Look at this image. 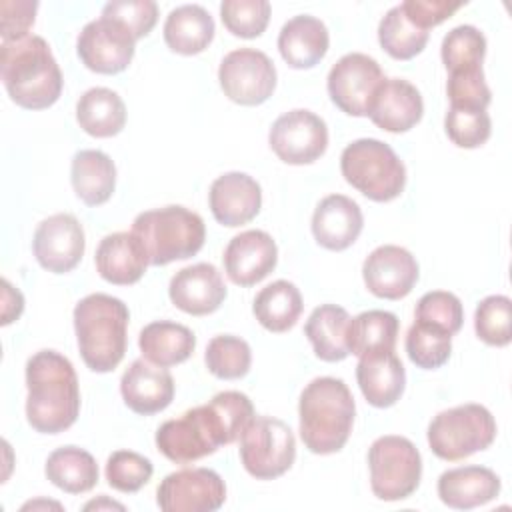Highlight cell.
<instances>
[{
    "instance_id": "1",
    "label": "cell",
    "mask_w": 512,
    "mask_h": 512,
    "mask_svg": "<svg viewBox=\"0 0 512 512\" xmlns=\"http://www.w3.org/2000/svg\"><path fill=\"white\" fill-rule=\"evenodd\" d=\"M254 418L250 398L238 390L218 392L208 404L166 420L156 430L158 450L176 464H190L222 444H232Z\"/></svg>"
},
{
    "instance_id": "2",
    "label": "cell",
    "mask_w": 512,
    "mask_h": 512,
    "mask_svg": "<svg viewBox=\"0 0 512 512\" xmlns=\"http://www.w3.org/2000/svg\"><path fill=\"white\" fill-rule=\"evenodd\" d=\"M26 418L42 434L68 430L80 414V388L72 362L56 350H40L26 362Z\"/></svg>"
},
{
    "instance_id": "3",
    "label": "cell",
    "mask_w": 512,
    "mask_h": 512,
    "mask_svg": "<svg viewBox=\"0 0 512 512\" xmlns=\"http://www.w3.org/2000/svg\"><path fill=\"white\" fill-rule=\"evenodd\" d=\"M0 76L8 96L22 108L42 110L62 94V72L42 36L28 34L0 46Z\"/></svg>"
},
{
    "instance_id": "4",
    "label": "cell",
    "mask_w": 512,
    "mask_h": 512,
    "mask_svg": "<svg viewBox=\"0 0 512 512\" xmlns=\"http://www.w3.org/2000/svg\"><path fill=\"white\" fill-rule=\"evenodd\" d=\"M356 404L344 380L314 378L300 394V438L314 454H334L344 448L352 432Z\"/></svg>"
},
{
    "instance_id": "5",
    "label": "cell",
    "mask_w": 512,
    "mask_h": 512,
    "mask_svg": "<svg viewBox=\"0 0 512 512\" xmlns=\"http://www.w3.org/2000/svg\"><path fill=\"white\" fill-rule=\"evenodd\" d=\"M128 306L110 294H88L74 308V330L84 364L92 372L114 370L126 352Z\"/></svg>"
},
{
    "instance_id": "6",
    "label": "cell",
    "mask_w": 512,
    "mask_h": 512,
    "mask_svg": "<svg viewBox=\"0 0 512 512\" xmlns=\"http://www.w3.org/2000/svg\"><path fill=\"white\" fill-rule=\"evenodd\" d=\"M132 232L142 242L152 266L194 256L206 238L204 220L184 206H164L138 214Z\"/></svg>"
},
{
    "instance_id": "7",
    "label": "cell",
    "mask_w": 512,
    "mask_h": 512,
    "mask_svg": "<svg viewBox=\"0 0 512 512\" xmlns=\"http://www.w3.org/2000/svg\"><path fill=\"white\" fill-rule=\"evenodd\" d=\"M340 170L350 186L374 202H390L406 186L402 160L386 142L376 138L350 142L342 150Z\"/></svg>"
},
{
    "instance_id": "8",
    "label": "cell",
    "mask_w": 512,
    "mask_h": 512,
    "mask_svg": "<svg viewBox=\"0 0 512 512\" xmlns=\"http://www.w3.org/2000/svg\"><path fill=\"white\" fill-rule=\"evenodd\" d=\"M496 438V420L480 404H460L438 412L428 426L430 450L448 462L486 450Z\"/></svg>"
},
{
    "instance_id": "9",
    "label": "cell",
    "mask_w": 512,
    "mask_h": 512,
    "mask_svg": "<svg viewBox=\"0 0 512 512\" xmlns=\"http://www.w3.org/2000/svg\"><path fill=\"white\" fill-rule=\"evenodd\" d=\"M370 488L376 498L396 502L408 498L420 484L422 458L404 436H380L368 450Z\"/></svg>"
},
{
    "instance_id": "10",
    "label": "cell",
    "mask_w": 512,
    "mask_h": 512,
    "mask_svg": "<svg viewBox=\"0 0 512 512\" xmlns=\"http://www.w3.org/2000/svg\"><path fill=\"white\" fill-rule=\"evenodd\" d=\"M296 458V440L290 426L272 416H254L240 434V460L258 480L282 476Z\"/></svg>"
},
{
    "instance_id": "11",
    "label": "cell",
    "mask_w": 512,
    "mask_h": 512,
    "mask_svg": "<svg viewBox=\"0 0 512 512\" xmlns=\"http://www.w3.org/2000/svg\"><path fill=\"white\" fill-rule=\"evenodd\" d=\"M218 80L232 102L258 106L266 102L276 88V68L262 50L238 48L222 58Z\"/></svg>"
},
{
    "instance_id": "12",
    "label": "cell",
    "mask_w": 512,
    "mask_h": 512,
    "mask_svg": "<svg viewBox=\"0 0 512 512\" xmlns=\"http://www.w3.org/2000/svg\"><path fill=\"white\" fill-rule=\"evenodd\" d=\"M136 48V38L118 20L100 16L88 22L76 40L82 64L98 74H118L128 68Z\"/></svg>"
},
{
    "instance_id": "13",
    "label": "cell",
    "mask_w": 512,
    "mask_h": 512,
    "mask_svg": "<svg viewBox=\"0 0 512 512\" xmlns=\"http://www.w3.org/2000/svg\"><path fill=\"white\" fill-rule=\"evenodd\" d=\"M268 144L286 164H312L326 152L328 128L318 114L296 108L274 120Z\"/></svg>"
},
{
    "instance_id": "14",
    "label": "cell",
    "mask_w": 512,
    "mask_h": 512,
    "mask_svg": "<svg viewBox=\"0 0 512 512\" xmlns=\"http://www.w3.org/2000/svg\"><path fill=\"white\" fill-rule=\"evenodd\" d=\"M224 500L226 484L210 468H182L172 472L156 490V502L164 512H214Z\"/></svg>"
},
{
    "instance_id": "15",
    "label": "cell",
    "mask_w": 512,
    "mask_h": 512,
    "mask_svg": "<svg viewBox=\"0 0 512 512\" xmlns=\"http://www.w3.org/2000/svg\"><path fill=\"white\" fill-rule=\"evenodd\" d=\"M386 76L380 64L362 52L344 54L328 72L330 100L350 116H368V106Z\"/></svg>"
},
{
    "instance_id": "16",
    "label": "cell",
    "mask_w": 512,
    "mask_h": 512,
    "mask_svg": "<svg viewBox=\"0 0 512 512\" xmlns=\"http://www.w3.org/2000/svg\"><path fill=\"white\" fill-rule=\"evenodd\" d=\"M38 264L54 274H64L80 262L86 240L84 228L72 214H54L42 220L32 240Z\"/></svg>"
},
{
    "instance_id": "17",
    "label": "cell",
    "mask_w": 512,
    "mask_h": 512,
    "mask_svg": "<svg viewBox=\"0 0 512 512\" xmlns=\"http://www.w3.org/2000/svg\"><path fill=\"white\" fill-rule=\"evenodd\" d=\"M362 276L374 296L400 300L412 292L418 280V262L406 248L384 244L366 256Z\"/></svg>"
},
{
    "instance_id": "18",
    "label": "cell",
    "mask_w": 512,
    "mask_h": 512,
    "mask_svg": "<svg viewBox=\"0 0 512 512\" xmlns=\"http://www.w3.org/2000/svg\"><path fill=\"white\" fill-rule=\"evenodd\" d=\"M226 276L238 286H252L264 280L278 262V248L264 230H246L236 234L224 250Z\"/></svg>"
},
{
    "instance_id": "19",
    "label": "cell",
    "mask_w": 512,
    "mask_h": 512,
    "mask_svg": "<svg viewBox=\"0 0 512 512\" xmlns=\"http://www.w3.org/2000/svg\"><path fill=\"white\" fill-rule=\"evenodd\" d=\"M168 296L178 310L192 316H204L220 308L226 298V284L214 264L198 262L172 276Z\"/></svg>"
},
{
    "instance_id": "20",
    "label": "cell",
    "mask_w": 512,
    "mask_h": 512,
    "mask_svg": "<svg viewBox=\"0 0 512 512\" xmlns=\"http://www.w3.org/2000/svg\"><path fill=\"white\" fill-rule=\"evenodd\" d=\"M424 102L418 88L404 78H384L368 106L370 120L386 132H406L420 122Z\"/></svg>"
},
{
    "instance_id": "21",
    "label": "cell",
    "mask_w": 512,
    "mask_h": 512,
    "mask_svg": "<svg viewBox=\"0 0 512 512\" xmlns=\"http://www.w3.org/2000/svg\"><path fill=\"white\" fill-rule=\"evenodd\" d=\"M208 202L216 222L234 228L250 222L260 212L262 190L252 176L226 172L212 182Z\"/></svg>"
},
{
    "instance_id": "22",
    "label": "cell",
    "mask_w": 512,
    "mask_h": 512,
    "mask_svg": "<svg viewBox=\"0 0 512 512\" xmlns=\"http://www.w3.org/2000/svg\"><path fill=\"white\" fill-rule=\"evenodd\" d=\"M120 392L132 412L150 416L170 406L174 398V378L166 368L140 358L122 374Z\"/></svg>"
},
{
    "instance_id": "23",
    "label": "cell",
    "mask_w": 512,
    "mask_h": 512,
    "mask_svg": "<svg viewBox=\"0 0 512 512\" xmlns=\"http://www.w3.org/2000/svg\"><path fill=\"white\" fill-rule=\"evenodd\" d=\"M364 226L360 206L344 196L330 194L322 198L312 216V234L322 248L346 250L356 242Z\"/></svg>"
},
{
    "instance_id": "24",
    "label": "cell",
    "mask_w": 512,
    "mask_h": 512,
    "mask_svg": "<svg viewBox=\"0 0 512 512\" xmlns=\"http://www.w3.org/2000/svg\"><path fill=\"white\" fill-rule=\"evenodd\" d=\"M94 260L98 274L118 286L138 282L150 264L142 242L132 230L104 236L96 248Z\"/></svg>"
},
{
    "instance_id": "25",
    "label": "cell",
    "mask_w": 512,
    "mask_h": 512,
    "mask_svg": "<svg viewBox=\"0 0 512 512\" xmlns=\"http://www.w3.org/2000/svg\"><path fill=\"white\" fill-rule=\"evenodd\" d=\"M356 380L368 404L388 408L396 404L404 392L406 370L394 352H376L358 360Z\"/></svg>"
},
{
    "instance_id": "26",
    "label": "cell",
    "mask_w": 512,
    "mask_h": 512,
    "mask_svg": "<svg viewBox=\"0 0 512 512\" xmlns=\"http://www.w3.org/2000/svg\"><path fill=\"white\" fill-rule=\"evenodd\" d=\"M500 492V478L486 466H460L440 474L438 496L456 510H470L494 500Z\"/></svg>"
},
{
    "instance_id": "27",
    "label": "cell",
    "mask_w": 512,
    "mask_h": 512,
    "mask_svg": "<svg viewBox=\"0 0 512 512\" xmlns=\"http://www.w3.org/2000/svg\"><path fill=\"white\" fill-rule=\"evenodd\" d=\"M330 36L326 24L310 14L290 18L278 34V50L292 68H312L328 52Z\"/></svg>"
},
{
    "instance_id": "28",
    "label": "cell",
    "mask_w": 512,
    "mask_h": 512,
    "mask_svg": "<svg viewBox=\"0 0 512 512\" xmlns=\"http://www.w3.org/2000/svg\"><path fill=\"white\" fill-rule=\"evenodd\" d=\"M138 346L148 362L166 368L190 358L196 348V336L184 324L158 320L140 330Z\"/></svg>"
},
{
    "instance_id": "29",
    "label": "cell",
    "mask_w": 512,
    "mask_h": 512,
    "mask_svg": "<svg viewBox=\"0 0 512 512\" xmlns=\"http://www.w3.org/2000/svg\"><path fill=\"white\" fill-rule=\"evenodd\" d=\"M70 180L76 196L88 206H100L110 200L116 186V166L100 150H80L72 158Z\"/></svg>"
},
{
    "instance_id": "30",
    "label": "cell",
    "mask_w": 512,
    "mask_h": 512,
    "mask_svg": "<svg viewBox=\"0 0 512 512\" xmlns=\"http://www.w3.org/2000/svg\"><path fill=\"white\" fill-rule=\"evenodd\" d=\"M214 38V20L210 12L198 4H182L174 8L164 22V42L172 52L192 56L200 54Z\"/></svg>"
},
{
    "instance_id": "31",
    "label": "cell",
    "mask_w": 512,
    "mask_h": 512,
    "mask_svg": "<svg viewBox=\"0 0 512 512\" xmlns=\"http://www.w3.org/2000/svg\"><path fill=\"white\" fill-rule=\"evenodd\" d=\"M348 324L350 316L342 306L322 304L312 310L304 324V334L320 360L340 362L350 354L346 344Z\"/></svg>"
},
{
    "instance_id": "32",
    "label": "cell",
    "mask_w": 512,
    "mask_h": 512,
    "mask_svg": "<svg viewBox=\"0 0 512 512\" xmlns=\"http://www.w3.org/2000/svg\"><path fill=\"white\" fill-rule=\"evenodd\" d=\"M80 128L96 138H110L122 132L126 124V106L122 98L104 86L86 90L76 104Z\"/></svg>"
},
{
    "instance_id": "33",
    "label": "cell",
    "mask_w": 512,
    "mask_h": 512,
    "mask_svg": "<svg viewBox=\"0 0 512 512\" xmlns=\"http://www.w3.org/2000/svg\"><path fill=\"white\" fill-rule=\"evenodd\" d=\"M400 322L396 314L386 310H366L350 318L346 344L348 352L362 358L376 352H394Z\"/></svg>"
},
{
    "instance_id": "34",
    "label": "cell",
    "mask_w": 512,
    "mask_h": 512,
    "mask_svg": "<svg viewBox=\"0 0 512 512\" xmlns=\"http://www.w3.org/2000/svg\"><path fill=\"white\" fill-rule=\"evenodd\" d=\"M46 478L68 494H82L96 486L98 464L94 456L78 446L56 448L44 466Z\"/></svg>"
},
{
    "instance_id": "35",
    "label": "cell",
    "mask_w": 512,
    "mask_h": 512,
    "mask_svg": "<svg viewBox=\"0 0 512 512\" xmlns=\"http://www.w3.org/2000/svg\"><path fill=\"white\" fill-rule=\"evenodd\" d=\"M302 306V294L296 284L276 280L256 294L252 312L266 330L280 334L296 324L302 314Z\"/></svg>"
},
{
    "instance_id": "36",
    "label": "cell",
    "mask_w": 512,
    "mask_h": 512,
    "mask_svg": "<svg viewBox=\"0 0 512 512\" xmlns=\"http://www.w3.org/2000/svg\"><path fill=\"white\" fill-rule=\"evenodd\" d=\"M380 46L396 60H410L420 54L428 42V32L418 28L402 10V6L390 8L378 24Z\"/></svg>"
},
{
    "instance_id": "37",
    "label": "cell",
    "mask_w": 512,
    "mask_h": 512,
    "mask_svg": "<svg viewBox=\"0 0 512 512\" xmlns=\"http://www.w3.org/2000/svg\"><path fill=\"white\" fill-rule=\"evenodd\" d=\"M440 54L450 74L480 70L486 54V38L476 26H456L444 36Z\"/></svg>"
},
{
    "instance_id": "38",
    "label": "cell",
    "mask_w": 512,
    "mask_h": 512,
    "mask_svg": "<svg viewBox=\"0 0 512 512\" xmlns=\"http://www.w3.org/2000/svg\"><path fill=\"white\" fill-rule=\"evenodd\" d=\"M204 362L216 378L236 380L248 374L252 364V350L246 340L232 334H222L208 342Z\"/></svg>"
},
{
    "instance_id": "39",
    "label": "cell",
    "mask_w": 512,
    "mask_h": 512,
    "mask_svg": "<svg viewBox=\"0 0 512 512\" xmlns=\"http://www.w3.org/2000/svg\"><path fill=\"white\" fill-rule=\"evenodd\" d=\"M406 352H408V358L418 368H424V370L440 368L450 358L452 334L436 326L414 320V324L408 328V334H406Z\"/></svg>"
},
{
    "instance_id": "40",
    "label": "cell",
    "mask_w": 512,
    "mask_h": 512,
    "mask_svg": "<svg viewBox=\"0 0 512 512\" xmlns=\"http://www.w3.org/2000/svg\"><path fill=\"white\" fill-rule=\"evenodd\" d=\"M512 302L504 294L486 296L474 312V330L490 346H506L512 340Z\"/></svg>"
},
{
    "instance_id": "41",
    "label": "cell",
    "mask_w": 512,
    "mask_h": 512,
    "mask_svg": "<svg viewBox=\"0 0 512 512\" xmlns=\"http://www.w3.org/2000/svg\"><path fill=\"white\" fill-rule=\"evenodd\" d=\"M220 16L228 32L240 38L260 36L270 20L268 0H224L220 4Z\"/></svg>"
},
{
    "instance_id": "42",
    "label": "cell",
    "mask_w": 512,
    "mask_h": 512,
    "mask_svg": "<svg viewBox=\"0 0 512 512\" xmlns=\"http://www.w3.org/2000/svg\"><path fill=\"white\" fill-rule=\"evenodd\" d=\"M152 462L132 450H116L106 462V480L118 492H138L152 478Z\"/></svg>"
},
{
    "instance_id": "43",
    "label": "cell",
    "mask_w": 512,
    "mask_h": 512,
    "mask_svg": "<svg viewBox=\"0 0 512 512\" xmlns=\"http://www.w3.org/2000/svg\"><path fill=\"white\" fill-rule=\"evenodd\" d=\"M444 128L458 148H478L490 138L492 122L486 110L450 106L444 118Z\"/></svg>"
},
{
    "instance_id": "44",
    "label": "cell",
    "mask_w": 512,
    "mask_h": 512,
    "mask_svg": "<svg viewBox=\"0 0 512 512\" xmlns=\"http://www.w3.org/2000/svg\"><path fill=\"white\" fill-rule=\"evenodd\" d=\"M418 322L436 326L448 334H456L462 328L464 322V310L458 296L444 290H432L426 292L414 312Z\"/></svg>"
},
{
    "instance_id": "45",
    "label": "cell",
    "mask_w": 512,
    "mask_h": 512,
    "mask_svg": "<svg viewBox=\"0 0 512 512\" xmlns=\"http://www.w3.org/2000/svg\"><path fill=\"white\" fill-rule=\"evenodd\" d=\"M446 92L450 98V106H454V108L486 110L492 100V92L484 80L482 68L450 74Z\"/></svg>"
},
{
    "instance_id": "46",
    "label": "cell",
    "mask_w": 512,
    "mask_h": 512,
    "mask_svg": "<svg viewBox=\"0 0 512 512\" xmlns=\"http://www.w3.org/2000/svg\"><path fill=\"white\" fill-rule=\"evenodd\" d=\"M102 16L122 22L138 40L154 28L158 20V6L152 0H112L102 8Z\"/></svg>"
},
{
    "instance_id": "47",
    "label": "cell",
    "mask_w": 512,
    "mask_h": 512,
    "mask_svg": "<svg viewBox=\"0 0 512 512\" xmlns=\"http://www.w3.org/2000/svg\"><path fill=\"white\" fill-rule=\"evenodd\" d=\"M38 2L36 0H2L0 14H2V28L0 34L4 40H16L28 36L30 26L34 24Z\"/></svg>"
},
{
    "instance_id": "48",
    "label": "cell",
    "mask_w": 512,
    "mask_h": 512,
    "mask_svg": "<svg viewBox=\"0 0 512 512\" xmlns=\"http://www.w3.org/2000/svg\"><path fill=\"white\" fill-rule=\"evenodd\" d=\"M404 14L422 30H430L450 18L464 2H448V0H406L400 4Z\"/></svg>"
},
{
    "instance_id": "49",
    "label": "cell",
    "mask_w": 512,
    "mask_h": 512,
    "mask_svg": "<svg viewBox=\"0 0 512 512\" xmlns=\"http://www.w3.org/2000/svg\"><path fill=\"white\" fill-rule=\"evenodd\" d=\"M102 506H108V508H118V510H124V506L122 504H118V502H110V500H106V498H102V500H94V502H88L84 508L86 510H90V508H102Z\"/></svg>"
}]
</instances>
